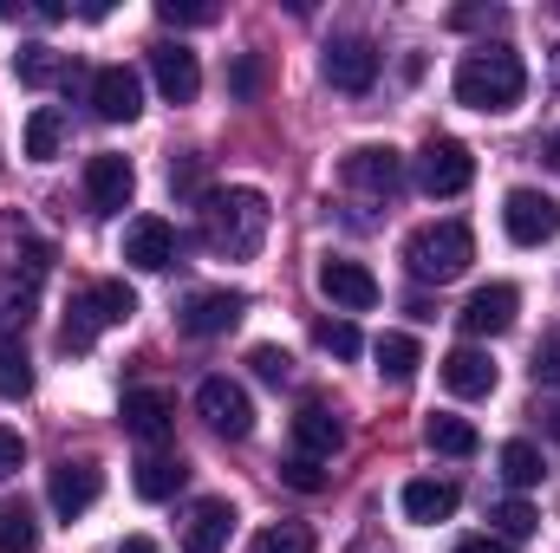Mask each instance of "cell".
<instances>
[{
	"instance_id": "5",
	"label": "cell",
	"mask_w": 560,
	"mask_h": 553,
	"mask_svg": "<svg viewBox=\"0 0 560 553\" xmlns=\"http://www.w3.org/2000/svg\"><path fill=\"white\" fill-rule=\"evenodd\" d=\"M502 228L515 248H548L560 235V202L548 189H509L502 196Z\"/></svg>"
},
{
	"instance_id": "33",
	"label": "cell",
	"mask_w": 560,
	"mask_h": 553,
	"mask_svg": "<svg viewBox=\"0 0 560 553\" xmlns=\"http://www.w3.org/2000/svg\"><path fill=\"white\" fill-rule=\"evenodd\" d=\"M313 339H319V345H326L332 358H359V345H365L352 319H319V332H313Z\"/></svg>"
},
{
	"instance_id": "31",
	"label": "cell",
	"mask_w": 560,
	"mask_h": 553,
	"mask_svg": "<svg viewBox=\"0 0 560 553\" xmlns=\"http://www.w3.org/2000/svg\"><path fill=\"white\" fill-rule=\"evenodd\" d=\"M26 313H33V274L7 268V274H0V326H13V319H26Z\"/></svg>"
},
{
	"instance_id": "12",
	"label": "cell",
	"mask_w": 560,
	"mask_h": 553,
	"mask_svg": "<svg viewBox=\"0 0 560 553\" xmlns=\"http://www.w3.org/2000/svg\"><path fill=\"white\" fill-rule=\"evenodd\" d=\"M92 111L105 118V125H131L143 111V79L131 66H105V72H92Z\"/></svg>"
},
{
	"instance_id": "2",
	"label": "cell",
	"mask_w": 560,
	"mask_h": 553,
	"mask_svg": "<svg viewBox=\"0 0 560 553\" xmlns=\"http://www.w3.org/2000/svg\"><path fill=\"white\" fill-rule=\"evenodd\" d=\"M450 85H456V105L502 118V111H515V105H522V92H528V66H522V52H515V46H502V39H495V46L463 52Z\"/></svg>"
},
{
	"instance_id": "30",
	"label": "cell",
	"mask_w": 560,
	"mask_h": 553,
	"mask_svg": "<svg viewBox=\"0 0 560 553\" xmlns=\"http://www.w3.org/2000/svg\"><path fill=\"white\" fill-rule=\"evenodd\" d=\"M26 391H33V365H26L20 339H0V398H7V404H20Z\"/></svg>"
},
{
	"instance_id": "37",
	"label": "cell",
	"mask_w": 560,
	"mask_h": 553,
	"mask_svg": "<svg viewBox=\"0 0 560 553\" xmlns=\"http://www.w3.org/2000/svg\"><path fill=\"white\" fill-rule=\"evenodd\" d=\"M535 391L560 398V339H548V345L535 352Z\"/></svg>"
},
{
	"instance_id": "14",
	"label": "cell",
	"mask_w": 560,
	"mask_h": 553,
	"mask_svg": "<svg viewBox=\"0 0 560 553\" xmlns=\"http://www.w3.org/2000/svg\"><path fill=\"white\" fill-rule=\"evenodd\" d=\"M515 306H522V293H515L509 280H495V286H476V293H469V306H463L456 319H463V332H469V339H495V332H509V326H515Z\"/></svg>"
},
{
	"instance_id": "10",
	"label": "cell",
	"mask_w": 560,
	"mask_h": 553,
	"mask_svg": "<svg viewBox=\"0 0 560 553\" xmlns=\"http://www.w3.org/2000/svg\"><path fill=\"white\" fill-rule=\"evenodd\" d=\"M150 79H156V92H163L170 105H189V98L202 92V66H196V52H189L183 39H156V46H150Z\"/></svg>"
},
{
	"instance_id": "38",
	"label": "cell",
	"mask_w": 560,
	"mask_h": 553,
	"mask_svg": "<svg viewBox=\"0 0 560 553\" xmlns=\"http://www.w3.org/2000/svg\"><path fill=\"white\" fill-rule=\"evenodd\" d=\"M450 26H456V33H476V26H509V13H502V7H456V13H450Z\"/></svg>"
},
{
	"instance_id": "34",
	"label": "cell",
	"mask_w": 560,
	"mask_h": 553,
	"mask_svg": "<svg viewBox=\"0 0 560 553\" xmlns=\"http://www.w3.org/2000/svg\"><path fill=\"white\" fill-rule=\"evenodd\" d=\"M489 521H495V534H502V541H528V534H535V521H541V515H535V508H528V502H502V508H495V515H489Z\"/></svg>"
},
{
	"instance_id": "15",
	"label": "cell",
	"mask_w": 560,
	"mask_h": 553,
	"mask_svg": "<svg viewBox=\"0 0 560 553\" xmlns=\"http://www.w3.org/2000/svg\"><path fill=\"white\" fill-rule=\"evenodd\" d=\"M319 293L339 306V313H372L378 306V280H372V268H359V261H319Z\"/></svg>"
},
{
	"instance_id": "13",
	"label": "cell",
	"mask_w": 560,
	"mask_h": 553,
	"mask_svg": "<svg viewBox=\"0 0 560 553\" xmlns=\"http://www.w3.org/2000/svg\"><path fill=\"white\" fill-rule=\"evenodd\" d=\"M242 313H248L242 293H229V286H202V293L183 299V332H189V339H215V332H229Z\"/></svg>"
},
{
	"instance_id": "42",
	"label": "cell",
	"mask_w": 560,
	"mask_h": 553,
	"mask_svg": "<svg viewBox=\"0 0 560 553\" xmlns=\"http://www.w3.org/2000/svg\"><path fill=\"white\" fill-rule=\"evenodd\" d=\"M456 553H509V541H495V534H476V541H456Z\"/></svg>"
},
{
	"instance_id": "16",
	"label": "cell",
	"mask_w": 560,
	"mask_h": 553,
	"mask_svg": "<svg viewBox=\"0 0 560 553\" xmlns=\"http://www.w3.org/2000/svg\"><path fill=\"white\" fill-rule=\"evenodd\" d=\"M125 261H131L138 274H163V268H176V228H170L163 215H138V222L125 228Z\"/></svg>"
},
{
	"instance_id": "44",
	"label": "cell",
	"mask_w": 560,
	"mask_h": 553,
	"mask_svg": "<svg viewBox=\"0 0 560 553\" xmlns=\"http://www.w3.org/2000/svg\"><path fill=\"white\" fill-rule=\"evenodd\" d=\"M541 416H548V430L560 436V398H548V411H541Z\"/></svg>"
},
{
	"instance_id": "25",
	"label": "cell",
	"mask_w": 560,
	"mask_h": 553,
	"mask_svg": "<svg viewBox=\"0 0 560 553\" xmlns=\"http://www.w3.org/2000/svg\"><path fill=\"white\" fill-rule=\"evenodd\" d=\"M372 358H378V378H385V385H411L418 365H423V352H418L411 332H385V339L372 345Z\"/></svg>"
},
{
	"instance_id": "32",
	"label": "cell",
	"mask_w": 560,
	"mask_h": 553,
	"mask_svg": "<svg viewBox=\"0 0 560 553\" xmlns=\"http://www.w3.org/2000/svg\"><path fill=\"white\" fill-rule=\"evenodd\" d=\"M255 553H313V534L300 521H280V528H261L255 534Z\"/></svg>"
},
{
	"instance_id": "39",
	"label": "cell",
	"mask_w": 560,
	"mask_h": 553,
	"mask_svg": "<svg viewBox=\"0 0 560 553\" xmlns=\"http://www.w3.org/2000/svg\"><path fill=\"white\" fill-rule=\"evenodd\" d=\"M280 475H287V482H293V489H300V495H313V489H326V469H319V462H313V456H293V462H287V469H280Z\"/></svg>"
},
{
	"instance_id": "35",
	"label": "cell",
	"mask_w": 560,
	"mask_h": 553,
	"mask_svg": "<svg viewBox=\"0 0 560 553\" xmlns=\"http://www.w3.org/2000/svg\"><path fill=\"white\" fill-rule=\"evenodd\" d=\"M156 20H163V26H209L215 7H209V0H156Z\"/></svg>"
},
{
	"instance_id": "36",
	"label": "cell",
	"mask_w": 560,
	"mask_h": 553,
	"mask_svg": "<svg viewBox=\"0 0 560 553\" xmlns=\"http://www.w3.org/2000/svg\"><path fill=\"white\" fill-rule=\"evenodd\" d=\"M248 365H255V378H268V385H287V378H293V358H287L280 345H255Z\"/></svg>"
},
{
	"instance_id": "19",
	"label": "cell",
	"mask_w": 560,
	"mask_h": 553,
	"mask_svg": "<svg viewBox=\"0 0 560 553\" xmlns=\"http://www.w3.org/2000/svg\"><path fill=\"white\" fill-rule=\"evenodd\" d=\"M339 443H346V423L332 416V404L306 398V404L293 411V449H300V456H313V462H319V456H332Z\"/></svg>"
},
{
	"instance_id": "11",
	"label": "cell",
	"mask_w": 560,
	"mask_h": 553,
	"mask_svg": "<svg viewBox=\"0 0 560 553\" xmlns=\"http://www.w3.org/2000/svg\"><path fill=\"white\" fill-rule=\"evenodd\" d=\"M319 72H326L332 92H372V79H378V46H372V39H332L326 59H319Z\"/></svg>"
},
{
	"instance_id": "24",
	"label": "cell",
	"mask_w": 560,
	"mask_h": 553,
	"mask_svg": "<svg viewBox=\"0 0 560 553\" xmlns=\"http://www.w3.org/2000/svg\"><path fill=\"white\" fill-rule=\"evenodd\" d=\"M13 72H20V85L46 92V85H66V79H72V59L52 52V46H20V52H13Z\"/></svg>"
},
{
	"instance_id": "7",
	"label": "cell",
	"mask_w": 560,
	"mask_h": 553,
	"mask_svg": "<svg viewBox=\"0 0 560 553\" xmlns=\"http://www.w3.org/2000/svg\"><path fill=\"white\" fill-rule=\"evenodd\" d=\"M339 176H346V189H359V196H398V189H405V156H398L392 143H359V150H346Z\"/></svg>"
},
{
	"instance_id": "18",
	"label": "cell",
	"mask_w": 560,
	"mask_h": 553,
	"mask_svg": "<svg viewBox=\"0 0 560 553\" xmlns=\"http://www.w3.org/2000/svg\"><path fill=\"white\" fill-rule=\"evenodd\" d=\"M98 489H105L98 462H59V469H52V482H46V502L72 521V515H85V508L98 502Z\"/></svg>"
},
{
	"instance_id": "17",
	"label": "cell",
	"mask_w": 560,
	"mask_h": 553,
	"mask_svg": "<svg viewBox=\"0 0 560 553\" xmlns=\"http://www.w3.org/2000/svg\"><path fill=\"white\" fill-rule=\"evenodd\" d=\"M125 430L138 436L143 449H163L170 443V430H176V404L163 398V391H125Z\"/></svg>"
},
{
	"instance_id": "8",
	"label": "cell",
	"mask_w": 560,
	"mask_h": 553,
	"mask_svg": "<svg viewBox=\"0 0 560 553\" xmlns=\"http://www.w3.org/2000/svg\"><path fill=\"white\" fill-rule=\"evenodd\" d=\"M196 411H202V423L215 436H229V443H242L255 430V404H248V391L235 378H202L196 385Z\"/></svg>"
},
{
	"instance_id": "41",
	"label": "cell",
	"mask_w": 560,
	"mask_h": 553,
	"mask_svg": "<svg viewBox=\"0 0 560 553\" xmlns=\"http://www.w3.org/2000/svg\"><path fill=\"white\" fill-rule=\"evenodd\" d=\"M20 469H26V443H20L13 430H0V482H7V475H20Z\"/></svg>"
},
{
	"instance_id": "3",
	"label": "cell",
	"mask_w": 560,
	"mask_h": 553,
	"mask_svg": "<svg viewBox=\"0 0 560 553\" xmlns=\"http://www.w3.org/2000/svg\"><path fill=\"white\" fill-rule=\"evenodd\" d=\"M476 261V235H469V222H423V228H411V242H405V268H411V280H456L463 268Z\"/></svg>"
},
{
	"instance_id": "28",
	"label": "cell",
	"mask_w": 560,
	"mask_h": 553,
	"mask_svg": "<svg viewBox=\"0 0 560 553\" xmlns=\"http://www.w3.org/2000/svg\"><path fill=\"white\" fill-rule=\"evenodd\" d=\"M59 143H66V118H59L52 105H39V111L26 118V156H33V163H52Z\"/></svg>"
},
{
	"instance_id": "21",
	"label": "cell",
	"mask_w": 560,
	"mask_h": 553,
	"mask_svg": "<svg viewBox=\"0 0 560 553\" xmlns=\"http://www.w3.org/2000/svg\"><path fill=\"white\" fill-rule=\"evenodd\" d=\"M495 378H502V372H495V358H489L482 345H456V352L443 358V385H450L456 398H489Z\"/></svg>"
},
{
	"instance_id": "4",
	"label": "cell",
	"mask_w": 560,
	"mask_h": 553,
	"mask_svg": "<svg viewBox=\"0 0 560 553\" xmlns=\"http://www.w3.org/2000/svg\"><path fill=\"white\" fill-rule=\"evenodd\" d=\"M138 313V293L125 286V280H92L79 299H72V319L59 326V345L66 352H92V339L105 332V326H125Z\"/></svg>"
},
{
	"instance_id": "45",
	"label": "cell",
	"mask_w": 560,
	"mask_h": 553,
	"mask_svg": "<svg viewBox=\"0 0 560 553\" xmlns=\"http://www.w3.org/2000/svg\"><path fill=\"white\" fill-rule=\"evenodd\" d=\"M548 163H560V138H555V143H548Z\"/></svg>"
},
{
	"instance_id": "1",
	"label": "cell",
	"mask_w": 560,
	"mask_h": 553,
	"mask_svg": "<svg viewBox=\"0 0 560 553\" xmlns=\"http://www.w3.org/2000/svg\"><path fill=\"white\" fill-rule=\"evenodd\" d=\"M268 222H275V209H268V196L248 189V183H235V189H209L202 209H196L202 248L222 255V261H255L261 242H268Z\"/></svg>"
},
{
	"instance_id": "26",
	"label": "cell",
	"mask_w": 560,
	"mask_h": 553,
	"mask_svg": "<svg viewBox=\"0 0 560 553\" xmlns=\"http://www.w3.org/2000/svg\"><path fill=\"white\" fill-rule=\"evenodd\" d=\"M423 443H430L436 456H476V449H482L476 423H469V416H450V411H436L423 423Z\"/></svg>"
},
{
	"instance_id": "23",
	"label": "cell",
	"mask_w": 560,
	"mask_h": 553,
	"mask_svg": "<svg viewBox=\"0 0 560 553\" xmlns=\"http://www.w3.org/2000/svg\"><path fill=\"white\" fill-rule=\"evenodd\" d=\"M183 475H189V469H183V456H176V449H143L131 482H138L143 502H170V495L183 489Z\"/></svg>"
},
{
	"instance_id": "22",
	"label": "cell",
	"mask_w": 560,
	"mask_h": 553,
	"mask_svg": "<svg viewBox=\"0 0 560 553\" xmlns=\"http://www.w3.org/2000/svg\"><path fill=\"white\" fill-rule=\"evenodd\" d=\"M456 482H436V475H418V482H405V521H418V528H436V521H450L456 515Z\"/></svg>"
},
{
	"instance_id": "9",
	"label": "cell",
	"mask_w": 560,
	"mask_h": 553,
	"mask_svg": "<svg viewBox=\"0 0 560 553\" xmlns=\"http://www.w3.org/2000/svg\"><path fill=\"white\" fill-rule=\"evenodd\" d=\"M131 196H138V169H131V156H92L85 163V202H92V215H125L131 209Z\"/></svg>"
},
{
	"instance_id": "6",
	"label": "cell",
	"mask_w": 560,
	"mask_h": 553,
	"mask_svg": "<svg viewBox=\"0 0 560 553\" xmlns=\"http://www.w3.org/2000/svg\"><path fill=\"white\" fill-rule=\"evenodd\" d=\"M469 176H476V156H469V143L430 138V143L418 150V189H423V196H463V189H469Z\"/></svg>"
},
{
	"instance_id": "29",
	"label": "cell",
	"mask_w": 560,
	"mask_h": 553,
	"mask_svg": "<svg viewBox=\"0 0 560 553\" xmlns=\"http://www.w3.org/2000/svg\"><path fill=\"white\" fill-rule=\"evenodd\" d=\"M502 475H509V489H535V482H541V449H535L528 436L502 443Z\"/></svg>"
},
{
	"instance_id": "27",
	"label": "cell",
	"mask_w": 560,
	"mask_h": 553,
	"mask_svg": "<svg viewBox=\"0 0 560 553\" xmlns=\"http://www.w3.org/2000/svg\"><path fill=\"white\" fill-rule=\"evenodd\" d=\"M0 553H39V515H33V502H0Z\"/></svg>"
},
{
	"instance_id": "46",
	"label": "cell",
	"mask_w": 560,
	"mask_h": 553,
	"mask_svg": "<svg viewBox=\"0 0 560 553\" xmlns=\"http://www.w3.org/2000/svg\"><path fill=\"white\" fill-rule=\"evenodd\" d=\"M555 79H560V46H555Z\"/></svg>"
},
{
	"instance_id": "40",
	"label": "cell",
	"mask_w": 560,
	"mask_h": 553,
	"mask_svg": "<svg viewBox=\"0 0 560 553\" xmlns=\"http://www.w3.org/2000/svg\"><path fill=\"white\" fill-rule=\"evenodd\" d=\"M229 85H235L242 98H261V59H255V52H242V59H235V72H229Z\"/></svg>"
},
{
	"instance_id": "20",
	"label": "cell",
	"mask_w": 560,
	"mask_h": 553,
	"mask_svg": "<svg viewBox=\"0 0 560 553\" xmlns=\"http://www.w3.org/2000/svg\"><path fill=\"white\" fill-rule=\"evenodd\" d=\"M229 534H235V508H229L222 495H209V502H196L189 521H183V553H222Z\"/></svg>"
},
{
	"instance_id": "43",
	"label": "cell",
	"mask_w": 560,
	"mask_h": 553,
	"mask_svg": "<svg viewBox=\"0 0 560 553\" xmlns=\"http://www.w3.org/2000/svg\"><path fill=\"white\" fill-rule=\"evenodd\" d=\"M118 553H163V548H156L150 534H131V541H125V548H118Z\"/></svg>"
}]
</instances>
